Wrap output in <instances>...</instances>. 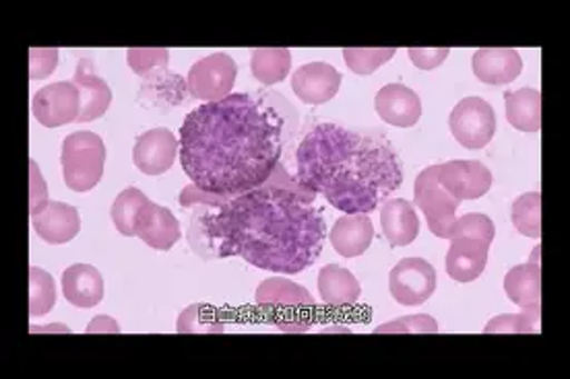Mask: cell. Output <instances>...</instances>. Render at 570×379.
Returning a JSON list of instances; mask_svg holds the SVG:
<instances>
[{"instance_id": "1", "label": "cell", "mask_w": 570, "mask_h": 379, "mask_svg": "<svg viewBox=\"0 0 570 379\" xmlns=\"http://www.w3.org/2000/svg\"><path fill=\"white\" fill-rule=\"evenodd\" d=\"M284 116L267 99L232 93L186 116L178 157L203 195L240 197L269 182L284 153Z\"/></svg>"}, {"instance_id": "2", "label": "cell", "mask_w": 570, "mask_h": 379, "mask_svg": "<svg viewBox=\"0 0 570 379\" xmlns=\"http://www.w3.org/2000/svg\"><path fill=\"white\" fill-rule=\"evenodd\" d=\"M214 198L209 209L193 217L190 243L200 239V256L243 258L285 275H298L321 258L327 223L311 200L263 186L240 197Z\"/></svg>"}, {"instance_id": "3", "label": "cell", "mask_w": 570, "mask_h": 379, "mask_svg": "<svg viewBox=\"0 0 570 379\" xmlns=\"http://www.w3.org/2000/svg\"><path fill=\"white\" fill-rule=\"evenodd\" d=\"M296 180L345 215H371L403 183V163L383 132L323 122L299 141Z\"/></svg>"}, {"instance_id": "4", "label": "cell", "mask_w": 570, "mask_h": 379, "mask_svg": "<svg viewBox=\"0 0 570 379\" xmlns=\"http://www.w3.org/2000/svg\"><path fill=\"white\" fill-rule=\"evenodd\" d=\"M258 308L284 332H306L314 320V299L304 287L273 277L257 289Z\"/></svg>"}, {"instance_id": "5", "label": "cell", "mask_w": 570, "mask_h": 379, "mask_svg": "<svg viewBox=\"0 0 570 379\" xmlns=\"http://www.w3.org/2000/svg\"><path fill=\"white\" fill-rule=\"evenodd\" d=\"M62 178L75 192H89L100 183L106 168V144L96 132H72L62 142Z\"/></svg>"}, {"instance_id": "6", "label": "cell", "mask_w": 570, "mask_h": 379, "mask_svg": "<svg viewBox=\"0 0 570 379\" xmlns=\"http://www.w3.org/2000/svg\"><path fill=\"white\" fill-rule=\"evenodd\" d=\"M415 207L426 217L428 229L441 239H451L456 221L459 200L451 197L436 176V166H430L417 173L414 186Z\"/></svg>"}, {"instance_id": "7", "label": "cell", "mask_w": 570, "mask_h": 379, "mask_svg": "<svg viewBox=\"0 0 570 379\" xmlns=\"http://www.w3.org/2000/svg\"><path fill=\"white\" fill-rule=\"evenodd\" d=\"M236 77L238 67L234 58H229L226 52H215L212 57L200 58L190 67L186 74V84L190 98L209 103L232 96Z\"/></svg>"}, {"instance_id": "8", "label": "cell", "mask_w": 570, "mask_h": 379, "mask_svg": "<svg viewBox=\"0 0 570 379\" xmlns=\"http://www.w3.org/2000/svg\"><path fill=\"white\" fill-rule=\"evenodd\" d=\"M449 127L461 147L484 149L494 139L497 113L485 99H461L449 116Z\"/></svg>"}, {"instance_id": "9", "label": "cell", "mask_w": 570, "mask_h": 379, "mask_svg": "<svg viewBox=\"0 0 570 379\" xmlns=\"http://www.w3.org/2000/svg\"><path fill=\"white\" fill-rule=\"evenodd\" d=\"M389 291L401 306H422L436 291V270L424 258H403L389 275Z\"/></svg>"}, {"instance_id": "10", "label": "cell", "mask_w": 570, "mask_h": 379, "mask_svg": "<svg viewBox=\"0 0 570 379\" xmlns=\"http://www.w3.org/2000/svg\"><path fill=\"white\" fill-rule=\"evenodd\" d=\"M31 112L43 128L71 124L79 120L81 113V93L72 81L48 84L33 96Z\"/></svg>"}, {"instance_id": "11", "label": "cell", "mask_w": 570, "mask_h": 379, "mask_svg": "<svg viewBox=\"0 0 570 379\" xmlns=\"http://www.w3.org/2000/svg\"><path fill=\"white\" fill-rule=\"evenodd\" d=\"M436 176L442 188L456 198L459 202L463 200H475L490 192L492 188V173L485 168L482 161L473 159H455L436 166Z\"/></svg>"}, {"instance_id": "12", "label": "cell", "mask_w": 570, "mask_h": 379, "mask_svg": "<svg viewBox=\"0 0 570 379\" xmlns=\"http://www.w3.org/2000/svg\"><path fill=\"white\" fill-rule=\"evenodd\" d=\"M180 142L168 128H154L142 132L132 147V161L147 176H161L174 166Z\"/></svg>"}, {"instance_id": "13", "label": "cell", "mask_w": 570, "mask_h": 379, "mask_svg": "<svg viewBox=\"0 0 570 379\" xmlns=\"http://www.w3.org/2000/svg\"><path fill=\"white\" fill-rule=\"evenodd\" d=\"M342 72L327 62H311L292 74V89L304 103L321 106L340 93Z\"/></svg>"}, {"instance_id": "14", "label": "cell", "mask_w": 570, "mask_h": 379, "mask_svg": "<svg viewBox=\"0 0 570 379\" xmlns=\"http://www.w3.org/2000/svg\"><path fill=\"white\" fill-rule=\"evenodd\" d=\"M376 113L385 124L397 128H412L422 118V99L414 89L401 83H389L376 93Z\"/></svg>"}, {"instance_id": "15", "label": "cell", "mask_w": 570, "mask_h": 379, "mask_svg": "<svg viewBox=\"0 0 570 379\" xmlns=\"http://www.w3.org/2000/svg\"><path fill=\"white\" fill-rule=\"evenodd\" d=\"M188 84L178 72L168 71V67L147 72L139 89V103L151 110L168 112L176 106H183L188 98Z\"/></svg>"}, {"instance_id": "16", "label": "cell", "mask_w": 570, "mask_h": 379, "mask_svg": "<svg viewBox=\"0 0 570 379\" xmlns=\"http://www.w3.org/2000/svg\"><path fill=\"white\" fill-rule=\"evenodd\" d=\"M542 248L538 246L528 265L511 268L504 279L507 297L528 311H542V267H540Z\"/></svg>"}, {"instance_id": "17", "label": "cell", "mask_w": 570, "mask_h": 379, "mask_svg": "<svg viewBox=\"0 0 570 379\" xmlns=\"http://www.w3.org/2000/svg\"><path fill=\"white\" fill-rule=\"evenodd\" d=\"M36 233L50 246H62L77 238L81 229V217L71 205L50 200L43 211L31 217Z\"/></svg>"}, {"instance_id": "18", "label": "cell", "mask_w": 570, "mask_h": 379, "mask_svg": "<svg viewBox=\"0 0 570 379\" xmlns=\"http://www.w3.org/2000/svg\"><path fill=\"white\" fill-rule=\"evenodd\" d=\"M137 238L154 250L168 252L178 243V239L183 238V231H180V223L174 217V212L149 200L142 207L139 221H137Z\"/></svg>"}, {"instance_id": "19", "label": "cell", "mask_w": 570, "mask_h": 379, "mask_svg": "<svg viewBox=\"0 0 570 379\" xmlns=\"http://www.w3.org/2000/svg\"><path fill=\"white\" fill-rule=\"evenodd\" d=\"M471 69L482 83H513L523 71V58L513 48H480L471 58Z\"/></svg>"}, {"instance_id": "20", "label": "cell", "mask_w": 570, "mask_h": 379, "mask_svg": "<svg viewBox=\"0 0 570 379\" xmlns=\"http://www.w3.org/2000/svg\"><path fill=\"white\" fill-rule=\"evenodd\" d=\"M72 83L77 84L81 93V113L77 122H94L108 112L112 103L110 84L94 71V62L89 58H81L75 71Z\"/></svg>"}, {"instance_id": "21", "label": "cell", "mask_w": 570, "mask_h": 379, "mask_svg": "<svg viewBox=\"0 0 570 379\" xmlns=\"http://www.w3.org/2000/svg\"><path fill=\"white\" fill-rule=\"evenodd\" d=\"M488 250H490V246H485L478 239H451V248H449L446 260H444L446 275L456 282H471L480 279L485 270V265H488Z\"/></svg>"}, {"instance_id": "22", "label": "cell", "mask_w": 570, "mask_h": 379, "mask_svg": "<svg viewBox=\"0 0 570 379\" xmlns=\"http://www.w3.org/2000/svg\"><path fill=\"white\" fill-rule=\"evenodd\" d=\"M381 226L391 248H405L420 236V221L414 202L405 198H391L381 207Z\"/></svg>"}, {"instance_id": "23", "label": "cell", "mask_w": 570, "mask_h": 379, "mask_svg": "<svg viewBox=\"0 0 570 379\" xmlns=\"http://www.w3.org/2000/svg\"><path fill=\"white\" fill-rule=\"evenodd\" d=\"M62 296L75 308H96L106 296L100 270L91 265H72L62 272Z\"/></svg>"}, {"instance_id": "24", "label": "cell", "mask_w": 570, "mask_h": 379, "mask_svg": "<svg viewBox=\"0 0 570 379\" xmlns=\"http://www.w3.org/2000/svg\"><path fill=\"white\" fill-rule=\"evenodd\" d=\"M372 239H374V226H372L371 215H364V212L343 215L331 229V243L335 252L342 253L343 258L362 256L371 248Z\"/></svg>"}, {"instance_id": "25", "label": "cell", "mask_w": 570, "mask_h": 379, "mask_svg": "<svg viewBox=\"0 0 570 379\" xmlns=\"http://www.w3.org/2000/svg\"><path fill=\"white\" fill-rule=\"evenodd\" d=\"M316 287H318L321 299L333 308L354 306L362 296V287L356 277L347 268L337 267V265L321 268Z\"/></svg>"}, {"instance_id": "26", "label": "cell", "mask_w": 570, "mask_h": 379, "mask_svg": "<svg viewBox=\"0 0 570 379\" xmlns=\"http://www.w3.org/2000/svg\"><path fill=\"white\" fill-rule=\"evenodd\" d=\"M507 120L521 132L542 130V93L538 89H519L504 93Z\"/></svg>"}, {"instance_id": "27", "label": "cell", "mask_w": 570, "mask_h": 379, "mask_svg": "<svg viewBox=\"0 0 570 379\" xmlns=\"http://www.w3.org/2000/svg\"><path fill=\"white\" fill-rule=\"evenodd\" d=\"M250 71L263 84L282 83L292 71V52L287 48H257L250 54Z\"/></svg>"}, {"instance_id": "28", "label": "cell", "mask_w": 570, "mask_h": 379, "mask_svg": "<svg viewBox=\"0 0 570 379\" xmlns=\"http://www.w3.org/2000/svg\"><path fill=\"white\" fill-rule=\"evenodd\" d=\"M149 202V198L142 195L139 188H127L116 197L112 205V223L116 231L122 233L125 238H135L137 236V221L141 215L142 207Z\"/></svg>"}, {"instance_id": "29", "label": "cell", "mask_w": 570, "mask_h": 379, "mask_svg": "<svg viewBox=\"0 0 570 379\" xmlns=\"http://www.w3.org/2000/svg\"><path fill=\"white\" fill-rule=\"evenodd\" d=\"M514 229L525 238H542V192L533 190L517 198L511 211Z\"/></svg>"}, {"instance_id": "30", "label": "cell", "mask_w": 570, "mask_h": 379, "mask_svg": "<svg viewBox=\"0 0 570 379\" xmlns=\"http://www.w3.org/2000/svg\"><path fill=\"white\" fill-rule=\"evenodd\" d=\"M226 328V318L224 311L212 308L207 303H195L190 308L185 309L178 318V326L176 330L180 335H215V332H224Z\"/></svg>"}, {"instance_id": "31", "label": "cell", "mask_w": 570, "mask_h": 379, "mask_svg": "<svg viewBox=\"0 0 570 379\" xmlns=\"http://www.w3.org/2000/svg\"><path fill=\"white\" fill-rule=\"evenodd\" d=\"M57 306V285L43 268L29 267V316H46Z\"/></svg>"}, {"instance_id": "32", "label": "cell", "mask_w": 570, "mask_h": 379, "mask_svg": "<svg viewBox=\"0 0 570 379\" xmlns=\"http://www.w3.org/2000/svg\"><path fill=\"white\" fill-rule=\"evenodd\" d=\"M542 311H528L521 313H504L492 318L484 328L485 335H533L540 332Z\"/></svg>"}, {"instance_id": "33", "label": "cell", "mask_w": 570, "mask_h": 379, "mask_svg": "<svg viewBox=\"0 0 570 379\" xmlns=\"http://www.w3.org/2000/svg\"><path fill=\"white\" fill-rule=\"evenodd\" d=\"M397 54L395 48H345L343 60L347 69L360 77H368Z\"/></svg>"}, {"instance_id": "34", "label": "cell", "mask_w": 570, "mask_h": 379, "mask_svg": "<svg viewBox=\"0 0 570 379\" xmlns=\"http://www.w3.org/2000/svg\"><path fill=\"white\" fill-rule=\"evenodd\" d=\"M453 238L478 239L485 246H492V241L497 238V227L488 215L468 212L465 217L456 219L453 233H451V239Z\"/></svg>"}, {"instance_id": "35", "label": "cell", "mask_w": 570, "mask_h": 379, "mask_svg": "<svg viewBox=\"0 0 570 379\" xmlns=\"http://www.w3.org/2000/svg\"><path fill=\"white\" fill-rule=\"evenodd\" d=\"M374 332L376 335H432V332H439V322L426 313L403 316L393 322L379 326Z\"/></svg>"}, {"instance_id": "36", "label": "cell", "mask_w": 570, "mask_h": 379, "mask_svg": "<svg viewBox=\"0 0 570 379\" xmlns=\"http://www.w3.org/2000/svg\"><path fill=\"white\" fill-rule=\"evenodd\" d=\"M127 60L132 71L145 77L147 72L168 67L170 52L166 48H130Z\"/></svg>"}, {"instance_id": "37", "label": "cell", "mask_w": 570, "mask_h": 379, "mask_svg": "<svg viewBox=\"0 0 570 379\" xmlns=\"http://www.w3.org/2000/svg\"><path fill=\"white\" fill-rule=\"evenodd\" d=\"M57 48H31L29 50V79L42 81L57 71Z\"/></svg>"}, {"instance_id": "38", "label": "cell", "mask_w": 570, "mask_h": 379, "mask_svg": "<svg viewBox=\"0 0 570 379\" xmlns=\"http://www.w3.org/2000/svg\"><path fill=\"white\" fill-rule=\"evenodd\" d=\"M449 54H451L449 48H410L407 50V57L412 58L414 67L420 71H434L449 58Z\"/></svg>"}, {"instance_id": "39", "label": "cell", "mask_w": 570, "mask_h": 379, "mask_svg": "<svg viewBox=\"0 0 570 379\" xmlns=\"http://www.w3.org/2000/svg\"><path fill=\"white\" fill-rule=\"evenodd\" d=\"M29 169H31V190H29V212H31V217L33 215H38V212L43 211L46 209V205L50 202L48 200V190H46V182H43L42 173H40V168L36 166V161H31L29 163Z\"/></svg>"}, {"instance_id": "40", "label": "cell", "mask_w": 570, "mask_h": 379, "mask_svg": "<svg viewBox=\"0 0 570 379\" xmlns=\"http://www.w3.org/2000/svg\"><path fill=\"white\" fill-rule=\"evenodd\" d=\"M86 332L89 335H101V332H112V335H118L120 332V326L115 322V318H110V316H96L91 323L87 326Z\"/></svg>"}]
</instances>
